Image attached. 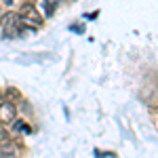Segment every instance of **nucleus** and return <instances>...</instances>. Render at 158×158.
Listing matches in <instances>:
<instances>
[{
  "mask_svg": "<svg viewBox=\"0 0 158 158\" xmlns=\"http://www.w3.org/2000/svg\"><path fill=\"white\" fill-rule=\"evenodd\" d=\"M4 21V38H15L21 34V30H23V21L19 19V15H15V13H9L6 17H2Z\"/></svg>",
  "mask_w": 158,
  "mask_h": 158,
  "instance_id": "f257e3e1",
  "label": "nucleus"
},
{
  "mask_svg": "<svg viewBox=\"0 0 158 158\" xmlns=\"http://www.w3.org/2000/svg\"><path fill=\"white\" fill-rule=\"evenodd\" d=\"M15 120V106L11 101H4L0 106V122H13Z\"/></svg>",
  "mask_w": 158,
  "mask_h": 158,
  "instance_id": "7ed1b4c3",
  "label": "nucleus"
},
{
  "mask_svg": "<svg viewBox=\"0 0 158 158\" xmlns=\"http://www.w3.org/2000/svg\"><path fill=\"white\" fill-rule=\"evenodd\" d=\"M70 30H72V32H76V34H85V25H80V23L70 25Z\"/></svg>",
  "mask_w": 158,
  "mask_h": 158,
  "instance_id": "423d86ee",
  "label": "nucleus"
},
{
  "mask_svg": "<svg viewBox=\"0 0 158 158\" xmlns=\"http://www.w3.org/2000/svg\"><path fill=\"white\" fill-rule=\"evenodd\" d=\"M2 17H4V15H2V11H0V25H2Z\"/></svg>",
  "mask_w": 158,
  "mask_h": 158,
  "instance_id": "9b49d317",
  "label": "nucleus"
},
{
  "mask_svg": "<svg viewBox=\"0 0 158 158\" xmlns=\"http://www.w3.org/2000/svg\"><path fill=\"white\" fill-rule=\"evenodd\" d=\"M95 154H97V156H106V158H112V156H116L114 152H99V150H95Z\"/></svg>",
  "mask_w": 158,
  "mask_h": 158,
  "instance_id": "6e6552de",
  "label": "nucleus"
},
{
  "mask_svg": "<svg viewBox=\"0 0 158 158\" xmlns=\"http://www.w3.org/2000/svg\"><path fill=\"white\" fill-rule=\"evenodd\" d=\"M13 124H15V129H17V131H25V133H32V129H30V127H27L23 120H13Z\"/></svg>",
  "mask_w": 158,
  "mask_h": 158,
  "instance_id": "39448f33",
  "label": "nucleus"
},
{
  "mask_svg": "<svg viewBox=\"0 0 158 158\" xmlns=\"http://www.w3.org/2000/svg\"><path fill=\"white\" fill-rule=\"evenodd\" d=\"M4 4H6V6H11V4H13V0H4Z\"/></svg>",
  "mask_w": 158,
  "mask_h": 158,
  "instance_id": "9d476101",
  "label": "nucleus"
},
{
  "mask_svg": "<svg viewBox=\"0 0 158 158\" xmlns=\"http://www.w3.org/2000/svg\"><path fill=\"white\" fill-rule=\"evenodd\" d=\"M19 19H21L23 23H34L36 27H40V25H42V17H40V13H38L32 4H23V6H21Z\"/></svg>",
  "mask_w": 158,
  "mask_h": 158,
  "instance_id": "f03ea898",
  "label": "nucleus"
},
{
  "mask_svg": "<svg viewBox=\"0 0 158 158\" xmlns=\"http://www.w3.org/2000/svg\"><path fill=\"white\" fill-rule=\"evenodd\" d=\"M6 97H9V99H17V97H19V93L11 89V91H6Z\"/></svg>",
  "mask_w": 158,
  "mask_h": 158,
  "instance_id": "1a4fd4ad",
  "label": "nucleus"
},
{
  "mask_svg": "<svg viewBox=\"0 0 158 158\" xmlns=\"http://www.w3.org/2000/svg\"><path fill=\"white\" fill-rule=\"evenodd\" d=\"M42 4H44V13H47V17H51V15L55 13V4H57V2H55V0H44Z\"/></svg>",
  "mask_w": 158,
  "mask_h": 158,
  "instance_id": "20e7f679",
  "label": "nucleus"
},
{
  "mask_svg": "<svg viewBox=\"0 0 158 158\" xmlns=\"http://www.w3.org/2000/svg\"><path fill=\"white\" fill-rule=\"evenodd\" d=\"M6 141H9V133L0 127V143H6Z\"/></svg>",
  "mask_w": 158,
  "mask_h": 158,
  "instance_id": "0eeeda50",
  "label": "nucleus"
}]
</instances>
